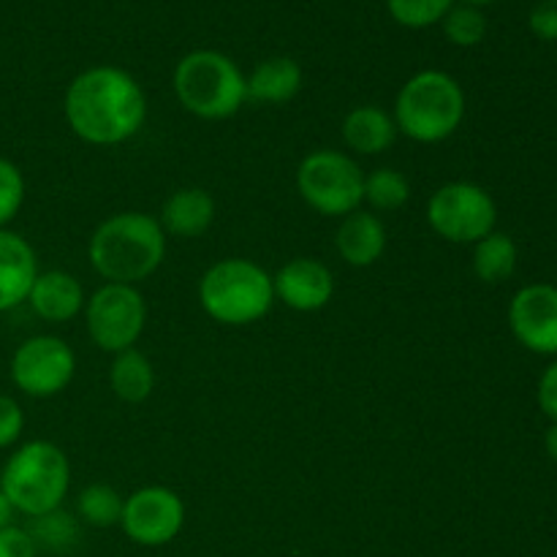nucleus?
I'll return each instance as SVG.
<instances>
[{
	"label": "nucleus",
	"mask_w": 557,
	"mask_h": 557,
	"mask_svg": "<svg viewBox=\"0 0 557 557\" xmlns=\"http://www.w3.org/2000/svg\"><path fill=\"white\" fill-rule=\"evenodd\" d=\"M63 112L82 141L112 147L139 134L147 120V96L125 69L92 65L71 79Z\"/></svg>",
	"instance_id": "1"
},
{
	"label": "nucleus",
	"mask_w": 557,
	"mask_h": 557,
	"mask_svg": "<svg viewBox=\"0 0 557 557\" xmlns=\"http://www.w3.org/2000/svg\"><path fill=\"white\" fill-rule=\"evenodd\" d=\"M87 256L98 275L107 283L147 281L166 259V232L158 218L147 212H117L98 223L92 232Z\"/></svg>",
	"instance_id": "2"
},
{
	"label": "nucleus",
	"mask_w": 557,
	"mask_h": 557,
	"mask_svg": "<svg viewBox=\"0 0 557 557\" xmlns=\"http://www.w3.org/2000/svg\"><path fill=\"white\" fill-rule=\"evenodd\" d=\"M392 117L397 134H406L419 145H438L462 125L466 92L446 71H419L397 92Z\"/></svg>",
	"instance_id": "3"
},
{
	"label": "nucleus",
	"mask_w": 557,
	"mask_h": 557,
	"mask_svg": "<svg viewBox=\"0 0 557 557\" xmlns=\"http://www.w3.org/2000/svg\"><path fill=\"white\" fill-rule=\"evenodd\" d=\"M71 487V462L52 441L22 444L0 468V490L16 515L41 517L60 509Z\"/></svg>",
	"instance_id": "4"
},
{
	"label": "nucleus",
	"mask_w": 557,
	"mask_h": 557,
	"mask_svg": "<svg viewBox=\"0 0 557 557\" xmlns=\"http://www.w3.org/2000/svg\"><path fill=\"white\" fill-rule=\"evenodd\" d=\"M199 302L218 324H256L275 305L272 275L250 259H221L201 275Z\"/></svg>",
	"instance_id": "5"
},
{
	"label": "nucleus",
	"mask_w": 557,
	"mask_h": 557,
	"mask_svg": "<svg viewBox=\"0 0 557 557\" xmlns=\"http://www.w3.org/2000/svg\"><path fill=\"white\" fill-rule=\"evenodd\" d=\"M177 101L199 120H228L248 101L245 74L228 54L196 49L174 69Z\"/></svg>",
	"instance_id": "6"
},
{
	"label": "nucleus",
	"mask_w": 557,
	"mask_h": 557,
	"mask_svg": "<svg viewBox=\"0 0 557 557\" xmlns=\"http://www.w3.org/2000/svg\"><path fill=\"white\" fill-rule=\"evenodd\" d=\"M297 190L305 205L326 218H346L362 210L364 172L351 156L315 150L297 169Z\"/></svg>",
	"instance_id": "7"
},
{
	"label": "nucleus",
	"mask_w": 557,
	"mask_h": 557,
	"mask_svg": "<svg viewBox=\"0 0 557 557\" xmlns=\"http://www.w3.org/2000/svg\"><path fill=\"white\" fill-rule=\"evenodd\" d=\"M428 223L441 239L455 245H476L495 232L498 205L476 183H446L430 196Z\"/></svg>",
	"instance_id": "8"
},
{
	"label": "nucleus",
	"mask_w": 557,
	"mask_h": 557,
	"mask_svg": "<svg viewBox=\"0 0 557 557\" xmlns=\"http://www.w3.org/2000/svg\"><path fill=\"white\" fill-rule=\"evenodd\" d=\"M87 335L101 351L120 354L139 343L147 326V302L136 286L103 283L85 302Z\"/></svg>",
	"instance_id": "9"
},
{
	"label": "nucleus",
	"mask_w": 557,
	"mask_h": 557,
	"mask_svg": "<svg viewBox=\"0 0 557 557\" xmlns=\"http://www.w3.org/2000/svg\"><path fill=\"white\" fill-rule=\"evenodd\" d=\"M11 384L27 397L47 400L69 389L76 373V357L65 341L54 335H36L20 343L11 357Z\"/></svg>",
	"instance_id": "10"
},
{
	"label": "nucleus",
	"mask_w": 557,
	"mask_h": 557,
	"mask_svg": "<svg viewBox=\"0 0 557 557\" xmlns=\"http://www.w3.org/2000/svg\"><path fill=\"white\" fill-rule=\"evenodd\" d=\"M185 525V504L169 487H141L123 504L120 528L139 547H166Z\"/></svg>",
	"instance_id": "11"
},
{
	"label": "nucleus",
	"mask_w": 557,
	"mask_h": 557,
	"mask_svg": "<svg viewBox=\"0 0 557 557\" xmlns=\"http://www.w3.org/2000/svg\"><path fill=\"white\" fill-rule=\"evenodd\" d=\"M509 330L539 357H557V286L531 283L509 302Z\"/></svg>",
	"instance_id": "12"
},
{
	"label": "nucleus",
	"mask_w": 557,
	"mask_h": 557,
	"mask_svg": "<svg viewBox=\"0 0 557 557\" xmlns=\"http://www.w3.org/2000/svg\"><path fill=\"white\" fill-rule=\"evenodd\" d=\"M272 288L275 299H281L286 308L297 313H315L324 310L335 297V277L330 267L321 264L319 259H292L272 275Z\"/></svg>",
	"instance_id": "13"
},
{
	"label": "nucleus",
	"mask_w": 557,
	"mask_h": 557,
	"mask_svg": "<svg viewBox=\"0 0 557 557\" xmlns=\"http://www.w3.org/2000/svg\"><path fill=\"white\" fill-rule=\"evenodd\" d=\"M38 277V259L33 245L22 234L0 228V313L27 302Z\"/></svg>",
	"instance_id": "14"
},
{
	"label": "nucleus",
	"mask_w": 557,
	"mask_h": 557,
	"mask_svg": "<svg viewBox=\"0 0 557 557\" xmlns=\"http://www.w3.org/2000/svg\"><path fill=\"white\" fill-rule=\"evenodd\" d=\"M33 313L49 324H65L74 321L85 310V288L71 272L49 270L38 272L30 294H27Z\"/></svg>",
	"instance_id": "15"
},
{
	"label": "nucleus",
	"mask_w": 557,
	"mask_h": 557,
	"mask_svg": "<svg viewBox=\"0 0 557 557\" xmlns=\"http://www.w3.org/2000/svg\"><path fill=\"white\" fill-rule=\"evenodd\" d=\"M335 248L346 264L373 267L386 250V226L375 212L357 210L343 218L341 228L335 234Z\"/></svg>",
	"instance_id": "16"
},
{
	"label": "nucleus",
	"mask_w": 557,
	"mask_h": 557,
	"mask_svg": "<svg viewBox=\"0 0 557 557\" xmlns=\"http://www.w3.org/2000/svg\"><path fill=\"white\" fill-rule=\"evenodd\" d=\"M215 221V201L205 188H180L163 201L161 228L172 237L196 239Z\"/></svg>",
	"instance_id": "17"
},
{
	"label": "nucleus",
	"mask_w": 557,
	"mask_h": 557,
	"mask_svg": "<svg viewBox=\"0 0 557 557\" xmlns=\"http://www.w3.org/2000/svg\"><path fill=\"white\" fill-rule=\"evenodd\" d=\"M395 117L375 103L354 107L343 117V141L348 145V150L359 152V156H381L395 145Z\"/></svg>",
	"instance_id": "18"
},
{
	"label": "nucleus",
	"mask_w": 557,
	"mask_h": 557,
	"mask_svg": "<svg viewBox=\"0 0 557 557\" xmlns=\"http://www.w3.org/2000/svg\"><path fill=\"white\" fill-rule=\"evenodd\" d=\"M245 87H248V101L288 103L302 90V69L286 54L267 58L256 65L253 74L245 76Z\"/></svg>",
	"instance_id": "19"
},
{
	"label": "nucleus",
	"mask_w": 557,
	"mask_h": 557,
	"mask_svg": "<svg viewBox=\"0 0 557 557\" xmlns=\"http://www.w3.org/2000/svg\"><path fill=\"white\" fill-rule=\"evenodd\" d=\"M109 386H112L114 397L128 406H139L156 389V370L152 362L136 348L114 354V362L109 368Z\"/></svg>",
	"instance_id": "20"
},
{
	"label": "nucleus",
	"mask_w": 557,
	"mask_h": 557,
	"mask_svg": "<svg viewBox=\"0 0 557 557\" xmlns=\"http://www.w3.org/2000/svg\"><path fill=\"white\" fill-rule=\"evenodd\" d=\"M517 259H520L517 243L498 228L473 245V272L479 281L490 283V286L509 281L517 270Z\"/></svg>",
	"instance_id": "21"
},
{
	"label": "nucleus",
	"mask_w": 557,
	"mask_h": 557,
	"mask_svg": "<svg viewBox=\"0 0 557 557\" xmlns=\"http://www.w3.org/2000/svg\"><path fill=\"white\" fill-rule=\"evenodd\" d=\"M125 498L112 487V484H87L76 498V515L90 528H114L123 517Z\"/></svg>",
	"instance_id": "22"
},
{
	"label": "nucleus",
	"mask_w": 557,
	"mask_h": 557,
	"mask_svg": "<svg viewBox=\"0 0 557 557\" xmlns=\"http://www.w3.org/2000/svg\"><path fill=\"white\" fill-rule=\"evenodd\" d=\"M30 539L36 542L38 549H49V553H65L79 539V522L74 515L63 509L47 511L41 517H30V525L25 528Z\"/></svg>",
	"instance_id": "23"
},
{
	"label": "nucleus",
	"mask_w": 557,
	"mask_h": 557,
	"mask_svg": "<svg viewBox=\"0 0 557 557\" xmlns=\"http://www.w3.org/2000/svg\"><path fill=\"white\" fill-rule=\"evenodd\" d=\"M411 199V183L397 169H375L364 177V201L373 212H395Z\"/></svg>",
	"instance_id": "24"
},
{
	"label": "nucleus",
	"mask_w": 557,
	"mask_h": 557,
	"mask_svg": "<svg viewBox=\"0 0 557 557\" xmlns=\"http://www.w3.org/2000/svg\"><path fill=\"white\" fill-rule=\"evenodd\" d=\"M441 27L455 47H476L487 36V16L473 5H451L449 14L441 20Z\"/></svg>",
	"instance_id": "25"
},
{
	"label": "nucleus",
	"mask_w": 557,
	"mask_h": 557,
	"mask_svg": "<svg viewBox=\"0 0 557 557\" xmlns=\"http://www.w3.org/2000/svg\"><path fill=\"white\" fill-rule=\"evenodd\" d=\"M451 5H455V0H386L392 20L403 27H411V30L438 25L449 14Z\"/></svg>",
	"instance_id": "26"
},
{
	"label": "nucleus",
	"mask_w": 557,
	"mask_h": 557,
	"mask_svg": "<svg viewBox=\"0 0 557 557\" xmlns=\"http://www.w3.org/2000/svg\"><path fill=\"white\" fill-rule=\"evenodd\" d=\"M25 205V177L9 158H0V228L9 226Z\"/></svg>",
	"instance_id": "27"
},
{
	"label": "nucleus",
	"mask_w": 557,
	"mask_h": 557,
	"mask_svg": "<svg viewBox=\"0 0 557 557\" xmlns=\"http://www.w3.org/2000/svg\"><path fill=\"white\" fill-rule=\"evenodd\" d=\"M25 430V413L22 406L9 395H0V449H9L20 441Z\"/></svg>",
	"instance_id": "28"
},
{
	"label": "nucleus",
	"mask_w": 557,
	"mask_h": 557,
	"mask_svg": "<svg viewBox=\"0 0 557 557\" xmlns=\"http://www.w3.org/2000/svg\"><path fill=\"white\" fill-rule=\"evenodd\" d=\"M528 25H531L533 36L542 41H557V0H542L533 5Z\"/></svg>",
	"instance_id": "29"
},
{
	"label": "nucleus",
	"mask_w": 557,
	"mask_h": 557,
	"mask_svg": "<svg viewBox=\"0 0 557 557\" xmlns=\"http://www.w3.org/2000/svg\"><path fill=\"white\" fill-rule=\"evenodd\" d=\"M0 557H38V547L25 528L9 525L0 531Z\"/></svg>",
	"instance_id": "30"
},
{
	"label": "nucleus",
	"mask_w": 557,
	"mask_h": 557,
	"mask_svg": "<svg viewBox=\"0 0 557 557\" xmlns=\"http://www.w3.org/2000/svg\"><path fill=\"white\" fill-rule=\"evenodd\" d=\"M536 397H539V408L544 411V417H547L549 422H557V357H555V362L544 370L542 379H539Z\"/></svg>",
	"instance_id": "31"
},
{
	"label": "nucleus",
	"mask_w": 557,
	"mask_h": 557,
	"mask_svg": "<svg viewBox=\"0 0 557 557\" xmlns=\"http://www.w3.org/2000/svg\"><path fill=\"white\" fill-rule=\"evenodd\" d=\"M14 517H16V509L11 506V500L5 498L3 490H0V531H5L9 525H14Z\"/></svg>",
	"instance_id": "32"
},
{
	"label": "nucleus",
	"mask_w": 557,
	"mask_h": 557,
	"mask_svg": "<svg viewBox=\"0 0 557 557\" xmlns=\"http://www.w3.org/2000/svg\"><path fill=\"white\" fill-rule=\"evenodd\" d=\"M544 449H547L549 460L557 462V422L549 424L547 433H544Z\"/></svg>",
	"instance_id": "33"
},
{
	"label": "nucleus",
	"mask_w": 557,
	"mask_h": 557,
	"mask_svg": "<svg viewBox=\"0 0 557 557\" xmlns=\"http://www.w3.org/2000/svg\"><path fill=\"white\" fill-rule=\"evenodd\" d=\"M495 3V0H462V5H473V9H482V5Z\"/></svg>",
	"instance_id": "34"
}]
</instances>
